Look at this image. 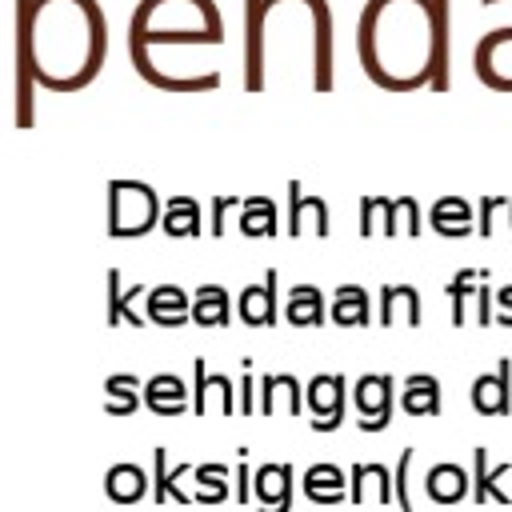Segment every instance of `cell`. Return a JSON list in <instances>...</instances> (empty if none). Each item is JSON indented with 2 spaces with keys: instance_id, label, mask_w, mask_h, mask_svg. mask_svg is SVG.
I'll return each mask as SVG.
<instances>
[{
  "instance_id": "1",
  "label": "cell",
  "mask_w": 512,
  "mask_h": 512,
  "mask_svg": "<svg viewBox=\"0 0 512 512\" xmlns=\"http://www.w3.org/2000/svg\"><path fill=\"white\" fill-rule=\"evenodd\" d=\"M108 60L100 0H16V128L36 124L32 88L84 92Z\"/></svg>"
},
{
  "instance_id": "2",
  "label": "cell",
  "mask_w": 512,
  "mask_h": 512,
  "mask_svg": "<svg viewBox=\"0 0 512 512\" xmlns=\"http://www.w3.org/2000/svg\"><path fill=\"white\" fill-rule=\"evenodd\" d=\"M452 0H364L356 20V56L384 92L452 84Z\"/></svg>"
},
{
  "instance_id": "3",
  "label": "cell",
  "mask_w": 512,
  "mask_h": 512,
  "mask_svg": "<svg viewBox=\"0 0 512 512\" xmlns=\"http://www.w3.org/2000/svg\"><path fill=\"white\" fill-rule=\"evenodd\" d=\"M276 80L332 92L328 0H244V92Z\"/></svg>"
},
{
  "instance_id": "4",
  "label": "cell",
  "mask_w": 512,
  "mask_h": 512,
  "mask_svg": "<svg viewBox=\"0 0 512 512\" xmlns=\"http://www.w3.org/2000/svg\"><path fill=\"white\" fill-rule=\"evenodd\" d=\"M224 44V16L216 0H140L128 16V60H152L172 48H216Z\"/></svg>"
},
{
  "instance_id": "5",
  "label": "cell",
  "mask_w": 512,
  "mask_h": 512,
  "mask_svg": "<svg viewBox=\"0 0 512 512\" xmlns=\"http://www.w3.org/2000/svg\"><path fill=\"white\" fill-rule=\"evenodd\" d=\"M160 192L140 176H112L108 180V236L112 240H140L160 228Z\"/></svg>"
},
{
  "instance_id": "6",
  "label": "cell",
  "mask_w": 512,
  "mask_h": 512,
  "mask_svg": "<svg viewBox=\"0 0 512 512\" xmlns=\"http://www.w3.org/2000/svg\"><path fill=\"white\" fill-rule=\"evenodd\" d=\"M400 396H396V380L388 372H364L352 384V408H356V428L360 432H384L392 424Z\"/></svg>"
},
{
  "instance_id": "7",
  "label": "cell",
  "mask_w": 512,
  "mask_h": 512,
  "mask_svg": "<svg viewBox=\"0 0 512 512\" xmlns=\"http://www.w3.org/2000/svg\"><path fill=\"white\" fill-rule=\"evenodd\" d=\"M472 68H476L480 84H488L496 92H512V24L492 28L476 40Z\"/></svg>"
},
{
  "instance_id": "8",
  "label": "cell",
  "mask_w": 512,
  "mask_h": 512,
  "mask_svg": "<svg viewBox=\"0 0 512 512\" xmlns=\"http://www.w3.org/2000/svg\"><path fill=\"white\" fill-rule=\"evenodd\" d=\"M344 388L348 380L340 372H316L304 384V408L312 416V432H336L344 424Z\"/></svg>"
},
{
  "instance_id": "9",
  "label": "cell",
  "mask_w": 512,
  "mask_h": 512,
  "mask_svg": "<svg viewBox=\"0 0 512 512\" xmlns=\"http://www.w3.org/2000/svg\"><path fill=\"white\" fill-rule=\"evenodd\" d=\"M276 288H280V272H276V268H268L260 284H244L240 296H236V316H240L248 328H272V324L280 320Z\"/></svg>"
},
{
  "instance_id": "10",
  "label": "cell",
  "mask_w": 512,
  "mask_h": 512,
  "mask_svg": "<svg viewBox=\"0 0 512 512\" xmlns=\"http://www.w3.org/2000/svg\"><path fill=\"white\" fill-rule=\"evenodd\" d=\"M212 404L232 416L236 412V384L224 376V372H208L204 356L192 360V416H208Z\"/></svg>"
},
{
  "instance_id": "11",
  "label": "cell",
  "mask_w": 512,
  "mask_h": 512,
  "mask_svg": "<svg viewBox=\"0 0 512 512\" xmlns=\"http://www.w3.org/2000/svg\"><path fill=\"white\" fill-rule=\"evenodd\" d=\"M332 232L328 220V200L324 196H304L300 180H288V236H316L324 240Z\"/></svg>"
},
{
  "instance_id": "12",
  "label": "cell",
  "mask_w": 512,
  "mask_h": 512,
  "mask_svg": "<svg viewBox=\"0 0 512 512\" xmlns=\"http://www.w3.org/2000/svg\"><path fill=\"white\" fill-rule=\"evenodd\" d=\"M472 408L480 416H508L512 412V360L500 356V364L472 380Z\"/></svg>"
},
{
  "instance_id": "13",
  "label": "cell",
  "mask_w": 512,
  "mask_h": 512,
  "mask_svg": "<svg viewBox=\"0 0 512 512\" xmlns=\"http://www.w3.org/2000/svg\"><path fill=\"white\" fill-rule=\"evenodd\" d=\"M144 316L156 328H184L192 320V296L180 284H152L144 296Z\"/></svg>"
},
{
  "instance_id": "14",
  "label": "cell",
  "mask_w": 512,
  "mask_h": 512,
  "mask_svg": "<svg viewBox=\"0 0 512 512\" xmlns=\"http://www.w3.org/2000/svg\"><path fill=\"white\" fill-rule=\"evenodd\" d=\"M292 464H260L256 480H252V496H256V512H292Z\"/></svg>"
},
{
  "instance_id": "15",
  "label": "cell",
  "mask_w": 512,
  "mask_h": 512,
  "mask_svg": "<svg viewBox=\"0 0 512 512\" xmlns=\"http://www.w3.org/2000/svg\"><path fill=\"white\" fill-rule=\"evenodd\" d=\"M108 328H120V324H128V328H148V316H144V308H136V300H144L148 296V288L152 284H128V292H124V280H120V268H108Z\"/></svg>"
},
{
  "instance_id": "16",
  "label": "cell",
  "mask_w": 512,
  "mask_h": 512,
  "mask_svg": "<svg viewBox=\"0 0 512 512\" xmlns=\"http://www.w3.org/2000/svg\"><path fill=\"white\" fill-rule=\"evenodd\" d=\"M300 416L304 412V384L292 372H268L260 376V416Z\"/></svg>"
},
{
  "instance_id": "17",
  "label": "cell",
  "mask_w": 512,
  "mask_h": 512,
  "mask_svg": "<svg viewBox=\"0 0 512 512\" xmlns=\"http://www.w3.org/2000/svg\"><path fill=\"white\" fill-rule=\"evenodd\" d=\"M508 472H512L508 460L504 464H492L484 444L472 448V492H468V500H476V504H512V496L500 484Z\"/></svg>"
},
{
  "instance_id": "18",
  "label": "cell",
  "mask_w": 512,
  "mask_h": 512,
  "mask_svg": "<svg viewBox=\"0 0 512 512\" xmlns=\"http://www.w3.org/2000/svg\"><path fill=\"white\" fill-rule=\"evenodd\" d=\"M428 224L436 236L444 240H464L476 232V208L464 200V196H440L432 208H428Z\"/></svg>"
},
{
  "instance_id": "19",
  "label": "cell",
  "mask_w": 512,
  "mask_h": 512,
  "mask_svg": "<svg viewBox=\"0 0 512 512\" xmlns=\"http://www.w3.org/2000/svg\"><path fill=\"white\" fill-rule=\"evenodd\" d=\"M420 288L412 284H384L380 288V328H416L424 320V308H420Z\"/></svg>"
},
{
  "instance_id": "20",
  "label": "cell",
  "mask_w": 512,
  "mask_h": 512,
  "mask_svg": "<svg viewBox=\"0 0 512 512\" xmlns=\"http://www.w3.org/2000/svg\"><path fill=\"white\" fill-rule=\"evenodd\" d=\"M188 388L176 372H156L144 380V408L152 416H184L188 412Z\"/></svg>"
},
{
  "instance_id": "21",
  "label": "cell",
  "mask_w": 512,
  "mask_h": 512,
  "mask_svg": "<svg viewBox=\"0 0 512 512\" xmlns=\"http://www.w3.org/2000/svg\"><path fill=\"white\" fill-rule=\"evenodd\" d=\"M192 472V460H180V464H168V448L164 444H156L152 448V500L156 504H192L196 496H188L184 488H180V476H188Z\"/></svg>"
},
{
  "instance_id": "22",
  "label": "cell",
  "mask_w": 512,
  "mask_h": 512,
  "mask_svg": "<svg viewBox=\"0 0 512 512\" xmlns=\"http://www.w3.org/2000/svg\"><path fill=\"white\" fill-rule=\"evenodd\" d=\"M160 232L172 236V240H196L204 232V208L200 200L176 192L164 200V212H160Z\"/></svg>"
},
{
  "instance_id": "23",
  "label": "cell",
  "mask_w": 512,
  "mask_h": 512,
  "mask_svg": "<svg viewBox=\"0 0 512 512\" xmlns=\"http://www.w3.org/2000/svg\"><path fill=\"white\" fill-rule=\"evenodd\" d=\"M328 320L340 328H368L372 324V296L364 284H340L328 300Z\"/></svg>"
},
{
  "instance_id": "24",
  "label": "cell",
  "mask_w": 512,
  "mask_h": 512,
  "mask_svg": "<svg viewBox=\"0 0 512 512\" xmlns=\"http://www.w3.org/2000/svg\"><path fill=\"white\" fill-rule=\"evenodd\" d=\"M284 320L292 328H320L328 320V296L316 284H292L284 300Z\"/></svg>"
},
{
  "instance_id": "25",
  "label": "cell",
  "mask_w": 512,
  "mask_h": 512,
  "mask_svg": "<svg viewBox=\"0 0 512 512\" xmlns=\"http://www.w3.org/2000/svg\"><path fill=\"white\" fill-rule=\"evenodd\" d=\"M468 492H472V476L452 460L432 464L424 476V496L432 504H460V500H468Z\"/></svg>"
},
{
  "instance_id": "26",
  "label": "cell",
  "mask_w": 512,
  "mask_h": 512,
  "mask_svg": "<svg viewBox=\"0 0 512 512\" xmlns=\"http://www.w3.org/2000/svg\"><path fill=\"white\" fill-rule=\"evenodd\" d=\"M232 296L224 284H200L192 292V324L200 328H228L232 324Z\"/></svg>"
},
{
  "instance_id": "27",
  "label": "cell",
  "mask_w": 512,
  "mask_h": 512,
  "mask_svg": "<svg viewBox=\"0 0 512 512\" xmlns=\"http://www.w3.org/2000/svg\"><path fill=\"white\" fill-rule=\"evenodd\" d=\"M152 488H148V476H144V468L140 464H132V460H124V464H112L108 472H104V496L112 500V504H140L144 496H148Z\"/></svg>"
},
{
  "instance_id": "28",
  "label": "cell",
  "mask_w": 512,
  "mask_h": 512,
  "mask_svg": "<svg viewBox=\"0 0 512 512\" xmlns=\"http://www.w3.org/2000/svg\"><path fill=\"white\" fill-rule=\"evenodd\" d=\"M304 496L312 504H340V500H348V476H344V468L332 464V460L312 464L304 472Z\"/></svg>"
},
{
  "instance_id": "29",
  "label": "cell",
  "mask_w": 512,
  "mask_h": 512,
  "mask_svg": "<svg viewBox=\"0 0 512 512\" xmlns=\"http://www.w3.org/2000/svg\"><path fill=\"white\" fill-rule=\"evenodd\" d=\"M240 232L248 240H272L280 232V208L272 196H244L240 200Z\"/></svg>"
},
{
  "instance_id": "30",
  "label": "cell",
  "mask_w": 512,
  "mask_h": 512,
  "mask_svg": "<svg viewBox=\"0 0 512 512\" xmlns=\"http://www.w3.org/2000/svg\"><path fill=\"white\" fill-rule=\"evenodd\" d=\"M136 408H144V380L136 372L104 376V412L108 416H132Z\"/></svg>"
},
{
  "instance_id": "31",
  "label": "cell",
  "mask_w": 512,
  "mask_h": 512,
  "mask_svg": "<svg viewBox=\"0 0 512 512\" xmlns=\"http://www.w3.org/2000/svg\"><path fill=\"white\" fill-rule=\"evenodd\" d=\"M396 504V488H392V472L384 464H352V504Z\"/></svg>"
},
{
  "instance_id": "32",
  "label": "cell",
  "mask_w": 512,
  "mask_h": 512,
  "mask_svg": "<svg viewBox=\"0 0 512 512\" xmlns=\"http://www.w3.org/2000/svg\"><path fill=\"white\" fill-rule=\"evenodd\" d=\"M440 380L432 372H412L400 392V408L408 416H440Z\"/></svg>"
},
{
  "instance_id": "33",
  "label": "cell",
  "mask_w": 512,
  "mask_h": 512,
  "mask_svg": "<svg viewBox=\"0 0 512 512\" xmlns=\"http://www.w3.org/2000/svg\"><path fill=\"white\" fill-rule=\"evenodd\" d=\"M488 276H492L488 268H460V272L444 284V296H448V304H452V324H456V328L468 324V304H472L476 288H480Z\"/></svg>"
},
{
  "instance_id": "34",
  "label": "cell",
  "mask_w": 512,
  "mask_h": 512,
  "mask_svg": "<svg viewBox=\"0 0 512 512\" xmlns=\"http://www.w3.org/2000/svg\"><path fill=\"white\" fill-rule=\"evenodd\" d=\"M192 480H196V504H224L232 496V484H228V464L220 460H204L192 468Z\"/></svg>"
},
{
  "instance_id": "35",
  "label": "cell",
  "mask_w": 512,
  "mask_h": 512,
  "mask_svg": "<svg viewBox=\"0 0 512 512\" xmlns=\"http://www.w3.org/2000/svg\"><path fill=\"white\" fill-rule=\"evenodd\" d=\"M420 228H424V220H420V204H416V196H392V204H388V228H384V236L420 240Z\"/></svg>"
},
{
  "instance_id": "36",
  "label": "cell",
  "mask_w": 512,
  "mask_h": 512,
  "mask_svg": "<svg viewBox=\"0 0 512 512\" xmlns=\"http://www.w3.org/2000/svg\"><path fill=\"white\" fill-rule=\"evenodd\" d=\"M392 196H360V236H384Z\"/></svg>"
},
{
  "instance_id": "37",
  "label": "cell",
  "mask_w": 512,
  "mask_h": 512,
  "mask_svg": "<svg viewBox=\"0 0 512 512\" xmlns=\"http://www.w3.org/2000/svg\"><path fill=\"white\" fill-rule=\"evenodd\" d=\"M412 460H416V448H404V452H400V460H396V468H392V488H396V508H400V512H416L412 484H408Z\"/></svg>"
},
{
  "instance_id": "38",
  "label": "cell",
  "mask_w": 512,
  "mask_h": 512,
  "mask_svg": "<svg viewBox=\"0 0 512 512\" xmlns=\"http://www.w3.org/2000/svg\"><path fill=\"white\" fill-rule=\"evenodd\" d=\"M492 308H496V292H492V284L484 280V284L476 288V296H472V320H476L480 328H488V324H492Z\"/></svg>"
},
{
  "instance_id": "39",
  "label": "cell",
  "mask_w": 512,
  "mask_h": 512,
  "mask_svg": "<svg viewBox=\"0 0 512 512\" xmlns=\"http://www.w3.org/2000/svg\"><path fill=\"white\" fill-rule=\"evenodd\" d=\"M500 208H508V196H484V200H480V236H484V240L496 232V212H500Z\"/></svg>"
},
{
  "instance_id": "40",
  "label": "cell",
  "mask_w": 512,
  "mask_h": 512,
  "mask_svg": "<svg viewBox=\"0 0 512 512\" xmlns=\"http://www.w3.org/2000/svg\"><path fill=\"white\" fill-rule=\"evenodd\" d=\"M248 364V372H244V380H240V388H236V412L240 416H252L256 412V404H252V396H256V376H252V360H244Z\"/></svg>"
},
{
  "instance_id": "41",
  "label": "cell",
  "mask_w": 512,
  "mask_h": 512,
  "mask_svg": "<svg viewBox=\"0 0 512 512\" xmlns=\"http://www.w3.org/2000/svg\"><path fill=\"white\" fill-rule=\"evenodd\" d=\"M228 208H240V196H216V200H212V228H208V232H212L216 240L224 236V212H228Z\"/></svg>"
},
{
  "instance_id": "42",
  "label": "cell",
  "mask_w": 512,
  "mask_h": 512,
  "mask_svg": "<svg viewBox=\"0 0 512 512\" xmlns=\"http://www.w3.org/2000/svg\"><path fill=\"white\" fill-rule=\"evenodd\" d=\"M232 500H236V504H248V500H252V468L244 464V452H240V464H236V488H232Z\"/></svg>"
},
{
  "instance_id": "43",
  "label": "cell",
  "mask_w": 512,
  "mask_h": 512,
  "mask_svg": "<svg viewBox=\"0 0 512 512\" xmlns=\"http://www.w3.org/2000/svg\"><path fill=\"white\" fill-rule=\"evenodd\" d=\"M492 320H496V324H504V328H512V284L496 288V308H492Z\"/></svg>"
},
{
  "instance_id": "44",
  "label": "cell",
  "mask_w": 512,
  "mask_h": 512,
  "mask_svg": "<svg viewBox=\"0 0 512 512\" xmlns=\"http://www.w3.org/2000/svg\"><path fill=\"white\" fill-rule=\"evenodd\" d=\"M508 228H512V196H508Z\"/></svg>"
}]
</instances>
